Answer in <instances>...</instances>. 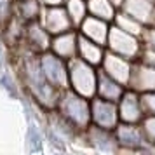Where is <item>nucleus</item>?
I'll list each match as a JSON object with an SVG mask.
<instances>
[{
  "label": "nucleus",
  "instance_id": "nucleus-1",
  "mask_svg": "<svg viewBox=\"0 0 155 155\" xmlns=\"http://www.w3.org/2000/svg\"><path fill=\"white\" fill-rule=\"evenodd\" d=\"M56 108L58 113H61L78 133H84L91 126V99L71 91L70 87L61 91Z\"/></svg>",
  "mask_w": 155,
  "mask_h": 155
},
{
  "label": "nucleus",
  "instance_id": "nucleus-2",
  "mask_svg": "<svg viewBox=\"0 0 155 155\" xmlns=\"http://www.w3.org/2000/svg\"><path fill=\"white\" fill-rule=\"evenodd\" d=\"M99 68L89 64L80 58H73L68 61V82L71 91L82 94L85 98H94L98 92Z\"/></svg>",
  "mask_w": 155,
  "mask_h": 155
},
{
  "label": "nucleus",
  "instance_id": "nucleus-3",
  "mask_svg": "<svg viewBox=\"0 0 155 155\" xmlns=\"http://www.w3.org/2000/svg\"><path fill=\"white\" fill-rule=\"evenodd\" d=\"M145 49V45L141 42V37H136L133 33H127L119 26H115L112 23V28L108 33L106 40V51L115 52L119 56H124L131 61H136L141 58V52Z\"/></svg>",
  "mask_w": 155,
  "mask_h": 155
},
{
  "label": "nucleus",
  "instance_id": "nucleus-4",
  "mask_svg": "<svg viewBox=\"0 0 155 155\" xmlns=\"http://www.w3.org/2000/svg\"><path fill=\"white\" fill-rule=\"evenodd\" d=\"M119 152H153L148 143L141 124L120 122L113 129Z\"/></svg>",
  "mask_w": 155,
  "mask_h": 155
},
{
  "label": "nucleus",
  "instance_id": "nucleus-5",
  "mask_svg": "<svg viewBox=\"0 0 155 155\" xmlns=\"http://www.w3.org/2000/svg\"><path fill=\"white\" fill-rule=\"evenodd\" d=\"M40 66L45 78L51 82V85H54L58 91H64L70 87L68 82V61L54 54L52 51H45L42 52V56L38 58Z\"/></svg>",
  "mask_w": 155,
  "mask_h": 155
},
{
  "label": "nucleus",
  "instance_id": "nucleus-6",
  "mask_svg": "<svg viewBox=\"0 0 155 155\" xmlns=\"http://www.w3.org/2000/svg\"><path fill=\"white\" fill-rule=\"evenodd\" d=\"M91 124L113 131L120 124L117 101L103 99L99 96L91 98Z\"/></svg>",
  "mask_w": 155,
  "mask_h": 155
},
{
  "label": "nucleus",
  "instance_id": "nucleus-7",
  "mask_svg": "<svg viewBox=\"0 0 155 155\" xmlns=\"http://www.w3.org/2000/svg\"><path fill=\"white\" fill-rule=\"evenodd\" d=\"M119 106V117L120 122H129V124H141L145 119V110L141 103V94L131 87H126L124 94L117 101Z\"/></svg>",
  "mask_w": 155,
  "mask_h": 155
},
{
  "label": "nucleus",
  "instance_id": "nucleus-8",
  "mask_svg": "<svg viewBox=\"0 0 155 155\" xmlns=\"http://www.w3.org/2000/svg\"><path fill=\"white\" fill-rule=\"evenodd\" d=\"M133 63L134 61L127 59V58L106 51L105 59H103V63L99 66V70L105 71L106 75H110L112 78H115L124 87H127L129 80H131V73H133Z\"/></svg>",
  "mask_w": 155,
  "mask_h": 155
},
{
  "label": "nucleus",
  "instance_id": "nucleus-9",
  "mask_svg": "<svg viewBox=\"0 0 155 155\" xmlns=\"http://www.w3.org/2000/svg\"><path fill=\"white\" fill-rule=\"evenodd\" d=\"M42 25L51 35H59L64 31L73 30V23H71L70 16L66 12L64 5H54V7H44L42 11Z\"/></svg>",
  "mask_w": 155,
  "mask_h": 155
},
{
  "label": "nucleus",
  "instance_id": "nucleus-10",
  "mask_svg": "<svg viewBox=\"0 0 155 155\" xmlns=\"http://www.w3.org/2000/svg\"><path fill=\"white\" fill-rule=\"evenodd\" d=\"M127 87L138 91L140 94L155 91V66L141 59H136L133 63V73H131V80Z\"/></svg>",
  "mask_w": 155,
  "mask_h": 155
},
{
  "label": "nucleus",
  "instance_id": "nucleus-11",
  "mask_svg": "<svg viewBox=\"0 0 155 155\" xmlns=\"http://www.w3.org/2000/svg\"><path fill=\"white\" fill-rule=\"evenodd\" d=\"M49 51H52L54 54H58L59 58H63L66 61L77 58V54H78V30L73 28L70 31L54 35Z\"/></svg>",
  "mask_w": 155,
  "mask_h": 155
},
{
  "label": "nucleus",
  "instance_id": "nucleus-12",
  "mask_svg": "<svg viewBox=\"0 0 155 155\" xmlns=\"http://www.w3.org/2000/svg\"><path fill=\"white\" fill-rule=\"evenodd\" d=\"M110 28H112V23L105 21V19H99V18H96V16L87 14V18L80 23V26H78L77 30H78V33L84 35L85 38L106 45Z\"/></svg>",
  "mask_w": 155,
  "mask_h": 155
},
{
  "label": "nucleus",
  "instance_id": "nucleus-13",
  "mask_svg": "<svg viewBox=\"0 0 155 155\" xmlns=\"http://www.w3.org/2000/svg\"><path fill=\"white\" fill-rule=\"evenodd\" d=\"M120 11L133 16L134 19L143 23L145 26L153 25L155 19V2L153 0H126Z\"/></svg>",
  "mask_w": 155,
  "mask_h": 155
},
{
  "label": "nucleus",
  "instance_id": "nucleus-14",
  "mask_svg": "<svg viewBox=\"0 0 155 155\" xmlns=\"http://www.w3.org/2000/svg\"><path fill=\"white\" fill-rule=\"evenodd\" d=\"M87 141L94 145L98 150H103V152H119V147H117V141H115V134L110 129H103V127H98L91 124L84 131Z\"/></svg>",
  "mask_w": 155,
  "mask_h": 155
},
{
  "label": "nucleus",
  "instance_id": "nucleus-15",
  "mask_svg": "<svg viewBox=\"0 0 155 155\" xmlns=\"http://www.w3.org/2000/svg\"><path fill=\"white\" fill-rule=\"evenodd\" d=\"M105 54H106V45L94 42V40H89V38H85L84 35L78 33V54L77 56L80 59H84L89 64H94V66L99 68L101 63H103V59H105Z\"/></svg>",
  "mask_w": 155,
  "mask_h": 155
},
{
  "label": "nucleus",
  "instance_id": "nucleus-16",
  "mask_svg": "<svg viewBox=\"0 0 155 155\" xmlns=\"http://www.w3.org/2000/svg\"><path fill=\"white\" fill-rule=\"evenodd\" d=\"M126 87L117 82L115 78H112L110 75H106L105 71L99 70V77H98V92L96 96L103 99H110V101H119L120 96L124 94Z\"/></svg>",
  "mask_w": 155,
  "mask_h": 155
},
{
  "label": "nucleus",
  "instance_id": "nucleus-17",
  "mask_svg": "<svg viewBox=\"0 0 155 155\" xmlns=\"http://www.w3.org/2000/svg\"><path fill=\"white\" fill-rule=\"evenodd\" d=\"M87 11L91 16H96L99 19L113 23V18L119 9L112 4V0H87Z\"/></svg>",
  "mask_w": 155,
  "mask_h": 155
},
{
  "label": "nucleus",
  "instance_id": "nucleus-18",
  "mask_svg": "<svg viewBox=\"0 0 155 155\" xmlns=\"http://www.w3.org/2000/svg\"><path fill=\"white\" fill-rule=\"evenodd\" d=\"M113 25L119 26L120 30L127 31V33H133V35H136V37H141L143 30H145V25H143V23H140L138 19H134L133 16L126 14V12L120 11V9L117 11V14L113 18Z\"/></svg>",
  "mask_w": 155,
  "mask_h": 155
},
{
  "label": "nucleus",
  "instance_id": "nucleus-19",
  "mask_svg": "<svg viewBox=\"0 0 155 155\" xmlns=\"http://www.w3.org/2000/svg\"><path fill=\"white\" fill-rule=\"evenodd\" d=\"M64 9H66V12L70 16L71 23H73V26L78 28L80 26V23L84 21L87 14H89V11H87V0H64Z\"/></svg>",
  "mask_w": 155,
  "mask_h": 155
},
{
  "label": "nucleus",
  "instance_id": "nucleus-20",
  "mask_svg": "<svg viewBox=\"0 0 155 155\" xmlns=\"http://www.w3.org/2000/svg\"><path fill=\"white\" fill-rule=\"evenodd\" d=\"M141 126H143L145 136H147V140H148V143H150L152 150H155V115H145Z\"/></svg>",
  "mask_w": 155,
  "mask_h": 155
},
{
  "label": "nucleus",
  "instance_id": "nucleus-21",
  "mask_svg": "<svg viewBox=\"0 0 155 155\" xmlns=\"http://www.w3.org/2000/svg\"><path fill=\"white\" fill-rule=\"evenodd\" d=\"M141 103H143V110L147 115H155V91L143 92L141 94Z\"/></svg>",
  "mask_w": 155,
  "mask_h": 155
},
{
  "label": "nucleus",
  "instance_id": "nucleus-22",
  "mask_svg": "<svg viewBox=\"0 0 155 155\" xmlns=\"http://www.w3.org/2000/svg\"><path fill=\"white\" fill-rule=\"evenodd\" d=\"M141 42L148 49H155V25L145 26L143 33H141Z\"/></svg>",
  "mask_w": 155,
  "mask_h": 155
},
{
  "label": "nucleus",
  "instance_id": "nucleus-23",
  "mask_svg": "<svg viewBox=\"0 0 155 155\" xmlns=\"http://www.w3.org/2000/svg\"><path fill=\"white\" fill-rule=\"evenodd\" d=\"M141 61H145V63L152 64V66H155V49H148V47H145L143 49V52H141Z\"/></svg>",
  "mask_w": 155,
  "mask_h": 155
},
{
  "label": "nucleus",
  "instance_id": "nucleus-24",
  "mask_svg": "<svg viewBox=\"0 0 155 155\" xmlns=\"http://www.w3.org/2000/svg\"><path fill=\"white\" fill-rule=\"evenodd\" d=\"M42 7H54V5H63L64 0H38Z\"/></svg>",
  "mask_w": 155,
  "mask_h": 155
},
{
  "label": "nucleus",
  "instance_id": "nucleus-25",
  "mask_svg": "<svg viewBox=\"0 0 155 155\" xmlns=\"http://www.w3.org/2000/svg\"><path fill=\"white\" fill-rule=\"evenodd\" d=\"M124 2H126V0H112V4H113V5H115L117 9L122 7V4H124Z\"/></svg>",
  "mask_w": 155,
  "mask_h": 155
},
{
  "label": "nucleus",
  "instance_id": "nucleus-26",
  "mask_svg": "<svg viewBox=\"0 0 155 155\" xmlns=\"http://www.w3.org/2000/svg\"><path fill=\"white\" fill-rule=\"evenodd\" d=\"M153 25H155V19H153Z\"/></svg>",
  "mask_w": 155,
  "mask_h": 155
},
{
  "label": "nucleus",
  "instance_id": "nucleus-27",
  "mask_svg": "<svg viewBox=\"0 0 155 155\" xmlns=\"http://www.w3.org/2000/svg\"><path fill=\"white\" fill-rule=\"evenodd\" d=\"M153 2H155V0H153Z\"/></svg>",
  "mask_w": 155,
  "mask_h": 155
}]
</instances>
